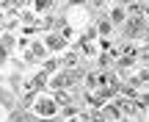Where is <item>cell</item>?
Instances as JSON below:
<instances>
[{"label":"cell","instance_id":"7","mask_svg":"<svg viewBox=\"0 0 149 122\" xmlns=\"http://www.w3.org/2000/svg\"><path fill=\"white\" fill-rule=\"evenodd\" d=\"M47 44H50V47L55 50V47H61V44H64V42H61V39H55V36H50V39H47Z\"/></svg>","mask_w":149,"mask_h":122},{"label":"cell","instance_id":"4","mask_svg":"<svg viewBox=\"0 0 149 122\" xmlns=\"http://www.w3.org/2000/svg\"><path fill=\"white\" fill-rule=\"evenodd\" d=\"M39 114H55V103H50V100L39 103Z\"/></svg>","mask_w":149,"mask_h":122},{"label":"cell","instance_id":"6","mask_svg":"<svg viewBox=\"0 0 149 122\" xmlns=\"http://www.w3.org/2000/svg\"><path fill=\"white\" fill-rule=\"evenodd\" d=\"M55 100H58V103H64V106H66V103H69V94H66V92H58V94H55Z\"/></svg>","mask_w":149,"mask_h":122},{"label":"cell","instance_id":"2","mask_svg":"<svg viewBox=\"0 0 149 122\" xmlns=\"http://www.w3.org/2000/svg\"><path fill=\"white\" fill-rule=\"evenodd\" d=\"M144 28H146V22L141 20L138 14H135L133 20H130V33H133V36H138V33H144Z\"/></svg>","mask_w":149,"mask_h":122},{"label":"cell","instance_id":"8","mask_svg":"<svg viewBox=\"0 0 149 122\" xmlns=\"http://www.w3.org/2000/svg\"><path fill=\"white\" fill-rule=\"evenodd\" d=\"M42 56H44V47H39V44H36V47H33V59H42Z\"/></svg>","mask_w":149,"mask_h":122},{"label":"cell","instance_id":"5","mask_svg":"<svg viewBox=\"0 0 149 122\" xmlns=\"http://www.w3.org/2000/svg\"><path fill=\"white\" fill-rule=\"evenodd\" d=\"M116 114H119V108H105L102 111V119H119Z\"/></svg>","mask_w":149,"mask_h":122},{"label":"cell","instance_id":"1","mask_svg":"<svg viewBox=\"0 0 149 122\" xmlns=\"http://www.w3.org/2000/svg\"><path fill=\"white\" fill-rule=\"evenodd\" d=\"M119 111H127V114H144V106H141V103L122 100V103H119Z\"/></svg>","mask_w":149,"mask_h":122},{"label":"cell","instance_id":"3","mask_svg":"<svg viewBox=\"0 0 149 122\" xmlns=\"http://www.w3.org/2000/svg\"><path fill=\"white\" fill-rule=\"evenodd\" d=\"M44 80H47V75H44V72H39L36 78H33V83L28 86V94H36V92H39V89L44 86Z\"/></svg>","mask_w":149,"mask_h":122}]
</instances>
